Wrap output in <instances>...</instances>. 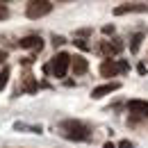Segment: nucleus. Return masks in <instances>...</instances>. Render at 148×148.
<instances>
[{
    "mask_svg": "<svg viewBox=\"0 0 148 148\" xmlns=\"http://www.w3.org/2000/svg\"><path fill=\"white\" fill-rule=\"evenodd\" d=\"M59 132H62V137H66L71 141L89 139V128L84 123H80V121H64V123H59Z\"/></svg>",
    "mask_w": 148,
    "mask_h": 148,
    "instance_id": "f257e3e1",
    "label": "nucleus"
},
{
    "mask_svg": "<svg viewBox=\"0 0 148 148\" xmlns=\"http://www.w3.org/2000/svg\"><path fill=\"white\" fill-rule=\"evenodd\" d=\"M69 66H71V55L59 53V55H55V57H53V62L46 66V71L53 73V77H64L66 71H69Z\"/></svg>",
    "mask_w": 148,
    "mask_h": 148,
    "instance_id": "f03ea898",
    "label": "nucleus"
},
{
    "mask_svg": "<svg viewBox=\"0 0 148 148\" xmlns=\"http://www.w3.org/2000/svg\"><path fill=\"white\" fill-rule=\"evenodd\" d=\"M130 69V64L125 59H105L100 64V75L103 77H116L119 73H125Z\"/></svg>",
    "mask_w": 148,
    "mask_h": 148,
    "instance_id": "7ed1b4c3",
    "label": "nucleus"
},
{
    "mask_svg": "<svg viewBox=\"0 0 148 148\" xmlns=\"http://www.w3.org/2000/svg\"><path fill=\"white\" fill-rule=\"evenodd\" d=\"M53 12V2H48V0H34V2H30L27 5V9H25V16L27 18H32V21H37L41 18V16H48Z\"/></svg>",
    "mask_w": 148,
    "mask_h": 148,
    "instance_id": "20e7f679",
    "label": "nucleus"
},
{
    "mask_svg": "<svg viewBox=\"0 0 148 148\" xmlns=\"http://www.w3.org/2000/svg\"><path fill=\"white\" fill-rule=\"evenodd\" d=\"M121 48H123V43L121 41H103L100 46H98V50L103 53V55H107V59H112V55H119L121 53Z\"/></svg>",
    "mask_w": 148,
    "mask_h": 148,
    "instance_id": "39448f33",
    "label": "nucleus"
},
{
    "mask_svg": "<svg viewBox=\"0 0 148 148\" xmlns=\"http://www.w3.org/2000/svg\"><path fill=\"white\" fill-rule=\"evenodd\" d=\"M128 110H130V114H137V116L148 119V103H146V100H130Z\"/></svg>",
    "mask_w": 148,
    "mask_h": 148,
    "instance_id": "423d86ee",
    "label": "nucleus"
},
{
    "mask_svg": "<svg viewBox=\"0 0 148 148\" xmlns=\"http://www.w3.org/2000/svg\"><path fill=\"white\" fill-rule=\"evenodd\" d=\"M71 69H73V73H75V75H82V73H87V69H89V62H87L82 55H75V57H71Z\"/></svg>",
    "mask_w": 148,
    "mask_h": 148,
    "instance_id": "0eeeda50",
    "label": "nucleus"
},
{
    "mask_svg": "<svg viewBox=\"0 0 148 148\" xmlns=\"http://www.w3.org/2000/svg\"><path fill=\"white\" fill-rule=\"evenodd\" d=\"M21 48H32V50H41L43 48V41L37 34H30V37H23L21 39Z\"/></svg>",
    "mask_w": 148,
    "mask_h": 148,
    "instance_id": "6e6552de",
    "label": "nucleus"
},
{
    "mask_svg": "<svg viewBox=\"0 0 148 148\" xmlns=\"http://www.w3.org/2000/svg\"><path fill=\"white\" fill-rule=\"evenodd\" d=\"M116 89H121V84H119V82H107V84H103V87H96V89L91 91V96H93V98H103V96L116 91Z\"/></svg>",
    "mask_w": 148,
    "mask_h": 148,
    "instance_id": "1a4fd4ad",
    "label": "nucleus"
},
{
    "mask_svg": "<svg viewBox=\"0 0 148 148\" xmlns=\"http://www.w3.org/2000/svg\"><path fill=\"white\" fill-rule=\"evenodd\" d=\"M146 9H148L146 5H125V7H116L114 14L121 16V14H128V12H146Z\"/></svg>",
    "mask_w": 148,
    "mask_h": 148,
    "instance_id": "9d476101",
    "label": "nucleus"
},
{
    "mask_svg": "<svg viewBox=\"0 0 148 148\" xmlns=\"http://www.w3.org/2000/svg\"><path fill=\"white\" fill-rule=\"evenodd\" d=\"M23 89H25V91H30V93H34L39 89V84H37V80H34V75H25V77H23Z\"/></svg>",
    "mask_w": 148,
    "mask_h": 148,
    "instance_id": "9b49d317",
    "label": "nucleus"
},
{
    "mask_svg": "<svg viewBox=\"0 0 148 148\" xmlns=\"http://www.w3.org/2000/svg\"><path fill=\"white\" fill-rule=\"evenodd\" d=\"M9 73H12V71H9V66H5V69L0 71V91L7 87V82H9Z\"/></svg>",
    "mask_w": 148,
    "mask_h": 148,
    "instance_id": "f8f14e48",
    "label": "nucleus"
},
{
    "mask_svg": "<svg viewBox=\"0 0 148 148\" xmlns=\"http://www.w3.org/2000/svg\"><path fill=\"white\" fill-rule=\"evenodd\" d=\"M141 41H144V34H134V37H132V43H130V53H137L139 46H141Z\"/></svg>",
    "mask_w": 148,
    "mask_h": 148,
    "instance_id": "ddd939ff",
    "label": "nucleus"
},
{
    "mask_svg": "<svg viewBox=\"0 0 148 148\" xmlns=\"http://www.w3.org/2000/svg\"><path fill=\"white\" fill-rule=\"evenodd\" d=\"M75 46H77V48H82V50H89V46H87V41H84V39H75Z\"/></svg>",
    "mask_w": 148,
    "mask_h": 148,
    "instance_id": "4468645a",
    "label": "nucleus"
},
{
    "mask_svg": "<svg viewBox=\"0 0 148 148\" xmlns=\"http://www.w3.org/2000/svg\"><path fill=\"white\" fill-rule=\"evenodd\" d=\"M7 16H9V9L0 5V21H2V18H7Z\"/></svg>",
    "mask_w": 148,
    "mask_h": 148,
    "instance_id": "2eb2a0df",
    "label": "nucleus"
},
{
    "mask_svg": "<svg viewBox=\"0 0 148 148\" xmlns=\"http://www.w3.org/2000/svg\"><path fill=\"white\" fill-rule=\"evenodd\" d=\"M53 43H55V46H62V43H66V39H64V37H57V34H55V37H53Z\"/></svg>",
    "mask_w": 148,
    "mask_h": 148,
    "instance_id": "dca6fc26",
    "label": "nucleus"
},
{
    "mask_svg": "<svg viewBox=\"0 0 148 148\" xmlns=\"http://www.w3.org/2000/svg\"><path fill=\"white\" fill-rule=\"evenodd\" d=\"M119 148H134V146H132V141L125 139V141H121V144H119Z\"/></svg>",
    "mask_w": 148,
    "mask_h": 148,
    "instance_id": "f3484780",
    "label": "nucleus"
},
{
    "mask_svg": "<svg viewBox=\"0 0 148 148\" xmlns=\"http://www.w3.org/2000/svg\"><path fill=\"white\" fill-rule=\"evenodd\" d=\"M103 32H105V34H112V32H114V25H105Z\"/></svg>",
    "mask_w": 148,
    "mask_h": 148,
    "instance_id": "a211bd4d",
    "label": "nucleus"
},
{
    "mask_svg": "<svg viewBox=\"0 0 148 148\" xmlns=\"http://www.w3.org/2000/svg\"><path fill=\"white\" fill-rule=\"evenodd\" d=\"M5 59H7V53H5V50H2V48H0V64H2V62H5Z\"/></svg>",
    "mask_w": 148,
    "mask_h": 148,
    "instance_id": "6ab92c4d",
    "label": "nucleus"
},
{
    "mask_svg": "<svg viewBox=\"0 0 148 148\" xmlns=\"http://www.w3.org/2000/svg\"><path fill=\"white\" fill-rule=\"evenodd\" d=\"M103 148H116V146H114L112 141H107V144H105V146H103Z\"/></svg>",
    "mask_w": 148,
    "mask_h": 148,
    "instance_id": "aec40b11",
    "label": "nucleus"
}]
</instances>
